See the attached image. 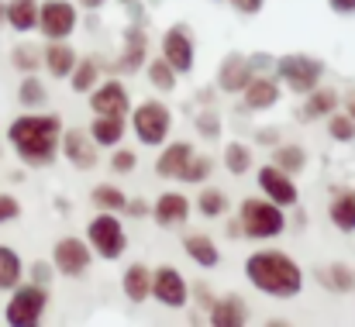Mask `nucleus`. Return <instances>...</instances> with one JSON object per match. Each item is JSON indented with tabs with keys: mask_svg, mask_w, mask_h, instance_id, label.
Listing matches in <instances>:
<instances>
[{
	"mask_svg": "<svg viewBox=\"0 0 355 327\" xmlns=\"http://www.w3.org/2000/svg\"><path fill=\"white\" fill-rule=\"evenodd\" d=\"M97 76H101L97 59H83V62H76V66H73L69 83H73V90H76V94H90V90L97 87Z\"/></svg>",
	"mask_w": 355,
	"mask_h": 327,
	"instance_id": "7c9ffc66",
	"label": "nucleus"
},
{
	"mask_svg": "<svg viewBox=\"0 0 355 327\" xmlns=\"http://www.w3.org/2000/svg\"><path fill=\"white\" fill-rule=\"evenodd\" d=\"M21 255L7 245H0V290H14L21 283Z\"/></svg>",
	"mask_w": 355,
	"mask_h": 327,
	"instance_id": "c85d7f7f",
	"label": "nucleus"
},
{
	"mask_svg": "<svg viewBox=\"0 0 355 327\" xmlns=\"http://www.w3.org/2000/svg\"><path fill=\"white\" fill-rule=\"evenodd\" d=\"M318 279H321V286H328L331 293H352L355 290V272L349 265H342V262H335V265H328V269H318Z\"/></svg>",
	"mask_w": 355,
	"mask_h": 327,
	"instance_id": "bb28decb",
	"label": "nucleus"
},
{
	"mask_svg": "<svg viewBox=\"0 0 355 327\" xmlns=\"http://www.w3.org/2000/svg\"><path fill=\"white\" fill-rule=\"evenodd\" d=\"M197 127H200V134L204 138H218L221 134V121H218V114H200V121H197Z\"/></svg>",
	"mask_w": 355,
	"mask_h": 327,
	"instance_id": "79ce46f5",
	"label": "nucleus"
},
{
	"mask_svg": "<svg viewBox=\"0 0 355 327\" xmlns=\"http://www.w3.org/2000/svg\"><path fill=\"white\" fill-rule=\"evenodd\" d=\"M276 69H279V80L293 94H311L321 83V76H324V62H318L311 55H283Z\"/></svg>",
	"mask_w": 355,
	"mask_h": 327,
	"instance_id": "0eeeda50",
	"label": "nucleus"
},
{
	"mask_svg": "<svg viewBox=\"0 0 355 327\" xmlns=\"http://www.w3.org/2000/svg\"><path fill=\"white\" fill-rule=\"evenodd\" d=\"M162 59H166L176 73H190V69H193L197 52H193V35H190L187 24H173V28L166 31V38H162Z\"/></svg>",
	"mask_w": 355,
	"mask_h": 327,
	"instance_id": "9d476101",
	"label": "nucleus"
},
{
	"mask_svg": "<svg viewBox=\"0 0 355 327\" xmlns=\"http://www.w3.org/2000/svg\"><path fill=\"white\" fill-rule=\"evenodd\" d=\"M328 214H331V224H335L338 231H355V190L335 193Z\"/></svg>",
	"mask_w": 355,
	"mask_h": 327,
	"instance_id": "a878e982",
	"label": "nucleus"
},
{
	"mask_svg": "<svg viewBox=\"0 0 355 327\" xmlns=\"http://www.w3.org/2000/svg\"><path fill=\"white\" fill-rule=\"evenodd\" d=\"M87 134L94 138L97 148H114L124 138V114H97V121L90 124Z\"/></svg>",
	"mask_w": 355,
	"mask_h": 327,
	"instance_id": "6ab92c4d",
	"label": "nucleus"
},
{
	"mask_svg": "<svg viewBox=\"0 0 355 327\" xmlns=\"http://www.w3.org/2000/svg\"><path fill=\"white\" fill-rule=\"evenodd\" d=\"M121 3H135V0H121Z\"/></svg>",
	"mask_w": 355,
	"mask_h": 327,
	"instance_id": "3c124183",
	"label": "nucleus"
},
{
	"mask_svg": "<svg viewBox=\"0 0 355 327\" xmlns=\"http://www.w3.org/2000/svg\"><path fill=\"white\" fill-rule=\"evenodd\" d=\"M31 279H35L38 286H49V279H52V269H49L45 262H35V265H31Z\"/></svg>",
	"mask_w": 355,
	"mask_h": 327,
	"instance_id": "37998d69",
	"label": "nucleus"
},
{
	"mask_svg": "<svg viewBox=\"0 0 355 327\" xmlns=\"http://www.w3.org/2000/svg\"><path fill=\"white\" fill-rule=\"evenodd\" d=\"M207 314H211V324L214 327H241L245 321H248V314H245V300H241V297L214 300Z\"/></svg>",
	"mask_w": 355,
	"mask_h": 327,
	"instance_id": "4be33fe9",
	"label": "nucleus"
},
{
	"mask_svg": "<svg viewBox=\"0 0 355 327\" xmlns=\"http://www.w3.org/2000/svg\"><path fill=\"white\" fill-rule=\"evenodd\" d=\"M59 134H62V117L59 114H24L10 121L7 141L14 145L17 159L24 166H52L59 155Z\"/></svg>",
	"mask_w": 355,
	"mask_h": 327,
	"instance_id": "f257e3e1",
	"label": "nucleus"
},
{
	"mask_svg": "<svg viewBox=\"0 0 355 327\" xmlns=\"http://www.w3.org/2000/svg\"><path fill=\"white\" fill-rule=\"evenodd\" d=\"M121 286H124V297H128L131 303H141V300L152 297V272H148L145 265H131V269L124 272Z\"/></svg>",
	"mask_w": 355,
	"mask_h": 327,
	"instance_id": "b1692460",
	"label": "nucleus"
},
{
	"mask_svg": "<svg viewBox=\"0 0 355 327\" xmlns=\"http://www.w3.org/2000/svg\"><path fill=\"white\" fill-rule=\"evenodd\" d=\"M183 248H187V255L200 265V269H214L218 262H221V255H218V245L207 238V234H190L187 241H183Z\"/></svg>",
	"mask_w": 355,
	"mask_h": 327,
	"instance_id": "393cba45",
	"label": "nucleus"
},
{
	"mask_svg": "<svg viewBox=\"0 0 355 327\" xmlns=\"http://www.w3.org/2000/svg\"><path fill=\"white\" fill-rule=\"evenodd\" d=\"M349 117H352V121H355V94H352V97H349Z\"/></svg>",
	"mask_w": 355,
	"mask_h": 327,
	"instance_id": "09e8293b",
	"label": "nucleus"
},
{
	"mask_svg": "<svg viewBox=\"0 0 355 327\" xmlns=\"http://www.w3.org/2000/svg\"><path fill=\"white\" fill-rule=\"evenodd\" d=\"M10 62H14V69H21V73H35V69L42 66V55H38L31 45H14V48H10Z\"/></svg>",
	"mask_w": 355,
	"mask_h": 327,
	"instance_id": "c9c22d12",
	"label": "nucleus"
},
{
	"mask_svg": "<svg viewBox=\"0 0 355 327\" xmlns=\"http://www.w3.org/2000/svg\"><path fill=\"white\" fill-rule=\"evenodd\" d=\"M90 204H94L97 211H111V214H118V211H124L128 197L121 193L118 186H111V183H101V186H94V193H90Z\"/></svg>",
	"mask_w": 355,
	"mask_h": 327,
	"instance_id": "2f4dec72",
	"label": "nucleus"
},
{
	"mask_svg": "<svg viewBox=\"0 0 355 327\" xmlns=\"http://www.w3.org/2000/svg\"><path fill=\"white\" fill-rule=\"evenodd\" d=\"M248 80H252V66H248V59L228 55L225 66H221V73H218V87H221L225 94H241Z\"/></svg>",
	"mask_w": 355,
	"mask_h": 327,
	"instance_id": "412c9836",
	"label": "nucleus"
},
{
	"mask_svg": "<svg viewBox=\"0 0 355 327\" xmlns=\"http://www.w3.org/2000/svg\"><path fill=\"white\" fill-rule=\"evenodd\" d=\"M111 169L121 173V176H124V173H135V169H138V155H135L131 148H118V152L111 155Z\"/></svg>",
	"mask_w": 355,
	"mask_h": 327,
	"instance_id": "ea45409f",
	"label": "nucleus"
},
{
	"mask_svg": "<svg viewBox=\"0 0 355 327\" xmlns=\"http://www.w3.org/2000/svg\"><path fill=\"white\" fill-rule=\"evenodd\" d=\"M245 276L259 293L290 300L304 290V272L286 251H255L245 262Z\"/></svg>",
	"mask_w": 355,
	"mask_h": 327,
	"instance_id": "f03ea898",
	"label": "nucleus"
},
{
	"mask_svg": "<svg viewBox=\"0 0 355 327\" xmlns=\"http://www.w3.org/2000/svg\"><path fill=\"white\" fill-rule=\"evenodd\" d=\"M152 218L159 220L162 227H176V224H187L190 218V200L183 193H162L152 207Z\"/></svg>",
	"mask_w": 355,
	"mask_h": 327,
	"instance_id": "2eb2a0df",
	"label": "nucleus"
},
{
	"mask_svg": "<svg viewBox=\"0 0 355 327\" xmlns=\"http://www.w3.org/2000/svg\"><path fill=\"white\" fill-rule=\"evenodd\" d=\"M152 297L159 300V303H166V307H187V297H190V290H187V279L176 272V269H169V265H162V269H155L152 272Z\"/></svg>",
	"mask_w": 355,
	"mask_h": 327,
	"instance_id": "9b49d317",
	"label": "nucleus"
},
{
	"mask_svg": "<svg viewBox=\"0 0 355 327\" xmlns=\"http://www.w3.org/2000/svg\"><path fill=\"white\" fill-rule=\"evenodd\" d=\"M335 14H355V0H328Z\"/></svg>",
	"mask_w": 355,
	"mask_h": 327,
	"instance_id": "a18cd8bd",
	"label": "nucleus"
},
{
	"mask_svg": "<svg viewBox=\"0 0 355 327\" xmlns=\"http://www.w3.org/2000/svg\"><path fill=\"white\" fill-rule=\"evenodd\" d=\"M225 169H228L232 176H245V173L252 169V148H245L241 141H232V145L225 148Z\"/></svg>",
	"mask_w": 355,
	"mask_h": 327,
	"instance_id": "473e14b6",
	"label": "nucleus"
},
{
	"mask_svg": "<svg viewBox=\"0 0 355 327\" xmlns=\"http://www.w3.org/2000/svg\"><path fill=\"white\" fill-rule=\"evenodd\" d=\"M335 107H338V94H335V90H321V87H314V90L307 94L304 117H328V114H335Z\"/></svg>",
	"mask_w": 355,
	"mask_h": 327,
	"instance_id": "c756f323",
	"label": "nucleus"
},
{
	"mask_svg": "<svg viewBox=\"0 0 355 327\" xmlns=\"http://www.w3.org/2000/svg\"><path fill=\"white\" fill-rule=\"evenodd\" d=\"M17 35L31 31L38 24V0H7V21Z\"/></svg>",
	"mask_w": 355,
	"mask_h": 327,
	"instance_id": "5701e85b",
	"label": "nucleus"
},
{
	"mask_svg": "<svg viewBox=\"0 0 355 327\" xmlns=\"http://www.w3.org/2000/svg\"><path fill=\"white\" fill-rule=\"evenodd\" d=\"M328 131L335 141H355V121L349 114H328Z\"/></svg>",
	"mask_w": 355,
	"mask_h": 327,
	"instance_id": "58836bf2",
	"label": "nucleus"
},
{
	"mask_svg": "<svg viewBox=\"0 0 355 327\" xmlns=\"http://www.w3.org/2000/svg\"><path fill=\"white\" fill-rule=\"evenodd\" d=\"M197 211H200L204 218H221V214L228 211V197H225L221 190H204L200 200H197Z\"/></svg>",
	"mask_w": 355,
	"mask_h": 327,
	"instance_id": "f704fd0d",
	"label": "nucleus"
},
{
	"mask_svg": "<svg viewBox=\"0 0 355 327\" xmlns=\"http://www.w3.org/2000/svg\"><path fill=\"white\" fill-rule=\"evenodd\" d=\"M42 66L49 69V76H55V80H69V73H73V66H76V52L59 38V42H49V48L42 52Z\"/></svg>",
	"mask_w": 355,
	"mask_h": 327,
	"instance_id": "f3484780",
	"label": "nucleus"
},
{
	"mask_svg": "<svg viewBox=\"0 0 355 327\" xmlns=\"http://www.w3.org/2000/svg\"><path fill=\"white\" fill-rule=\"evenodd\" d=\"M90 107L94 114H128V90L118 80H107L104 87L90 90Z\"/></svg>",
	"mask_w": 355,
	"mask_h": 327,
	"instance_id": "4468645a",
	"label": "nucleus"
},
{
	"mask_svg": "<svg viewBox=\"0 0 355 327\" xmlns=\"http://www.w3.org/2000/svg\"><path fill=\"white\" fill-rule=\"evenodd\" d=\"M241 97H245V107L248 110H269L279 100V87H276V80H269V76H252V80L245 83Z\"/></svg>",
	"mask_w": 355,
	"mask_h": 327,
	"instance_id": "dca6fc26",
	"label": "nucleus"
},
{
	"mask_svg": "<svg viewBox=\"0 0 355 327\" xmlns=\"http://www.w3.org/2000/svg\"><path fill=\"white\" fill-rule=\"evenodd\" d=\"M272 166H279L286 176H297V173L307 166V152H304L300 145H279V148L272 152Z\"/></svg>",
	"mask_w": 355,
	"mask_h": 327,
	"instance_id": "cd10ccee",
	"label": "nucleus"
},
{
	"mask_svg": "<svg viewBox=\"0 0 355 327\" xmlns=\"http://www.w3.org/2000/svg\"><path fill=\"white\" fill-rule=\"evenodd\" d=\"M59 152H62L76 169H94V162H97V145H94V138H90L87 131H80V127L59 134Z\"/></svg>",
	"mask_w": 355,
	"mask_h": 327,
	"instance_id": "ddd939ff",
	"label": "nucleus"
},
{
	"mask_svg": "<svg viewBox=\"0 0 355 327\" xmlns=\"http://www.w3.org/2000/svg\"><path fill=\"white\" fill-rule=\"evenodd\" d=\"M145 52H148V38L135 28V31H128V42H124V52H121L118 59H114V73H138L141 66H145Z\"/></svg>",
	"mask_w": 355,
	"mask_h": 327,
	"instance_id": "a211bd4d",
	"label": "nucleus"
},
{
	"mask_svg": "<svg viewBox=\"0 0 355 327\" xmlns=\"http://www.w3.org/2000/svg\"><path fill=\"white\" fill-rule=\"evenodd\" d=\"M131 127H135L141 145H162L169 138V127H173V110L159 100H145L131 114Z\"/></svg>",
	"mask_w": 355,
	"mask_h": 327,
	"instance_id": "423d86ee",
	"label": "nucleus"
},
{
	"mask_svg": "<svg viewBox=\"0 0 355 327\" xmlns=\"http://www.w3.org/2000/svg\"><path fill=\"white\" fill-rule=\"evenodd\" d=\"M90 262H94V251H90V245L80 241V238H62V241L52 248V265H55V272H62V276H69V279L83 276V272L90 269Z\"/></svg>",
	"mask_w": 355,
	"mask_h": 327,
	"instance_id": "1a4fd4ad",
	"label": "nucleus"
},
{
	"mask_svg": "<svg viewBox=\"0 0 355 327\" xmlns=\"http://www.w3.org/2000/svg\"><path fill=\"white\" fill-rule=\"evenodd\" d=\"M211 169H214V166H211L207 155H190V162H187V169H183L180 179H183V183H204V179L211 176Z\"/></svg>",
	"mask_w": 355,
	"mask_h": 327,
	"instance_id": "4c0bfd02",
	"label": "nucleus"
},
{
	"mask_svg": "<svg viewBox=\"0 0 355 327\" xmlns=\"http://www.w3.org/2000/svg\"><path fill=\"white\" fill-rule=\"evenodd\" d=\"M45 307H49V286H38V283L21 286V283H17L14 293H10V300H7L3 321L10 327H35L42 321Z\"/></svg>",
	"mask_w": 355,
	"mask_h": 327,
	"instance_id": "20e7f679",
	"label": "nucleus"
},
{
	"mask_svg": "<svg viewBox=\"0 0 355 327\" xmlns=\"http://www.w3.org/2000/svg\"><path fill=\"white\" fill-rule=\"evenodd\" d=\"M83 7H90V10H97V7H104V0H80Z\"/></svg>",
	"mask_w": 355,
	"mask_h": 327,
	"instance_id": "de8ad7c7",
	"label": "nucleus"
},
{
	"mask_svg": "<svg viewBox=\"0 0 355 327\" xmlns=\"http://www.w3.org/2000/svg\"><path fill=\"white\" fill-rule=\"evenodd\" d=\"M148 83H152L155 90L169 94V90H176V69H173L166 59H155V62H148Z\"/></svg>",
	"mask_w": 355,
	"mask_h": 327,
	"instance_id": "72a5a7b5",
	"label": "nucleus"
},
{
	"mask_svg": "<svg viewBox=\"0 0 355 327\" xmlns=\"http://www.w3.org/2000/svg\"><path fill=\"white\" fill-rule=\"evenodd\" d=\"M238 227L245 238H255V241H269V238H279L286 218H283V207H276L272 200H241V211H238Z\"/></svg>",
	"mask_w": 355,
	"mask_h": 327,
	"instance_id": "7ed1b4c3",
	"label": "nucleus"
},
{
	"mask_svg": "<svg viewBox=\"0 0 355 327\" xmlns=\"http://www.w3.org/2000/svg\"><path fill=\"white\" fill-rule=\"evenodd\" d=\"M262 3H266V0H232V7L241 10V14H259V10H262Z\"/></svg>",
	"mask_w": 355,
	"mask_h": 327,
	"instance_id": "c03bdc74",
	"label": "nucleus"
},
{
	"mask_svg": "<svg viewBox=\"0 0 355 327\" xmlns=\"http://www.w3.org/2000/svg\"><path fill=\"white\" fill-rule=\"evenodd\" d=\"M35 28L52 42L69 38L73 28H76V7L69 0H45V3H38V24Z\"/></svg>",
	"mask_w": 355,
	"mask_h": 327,
	"instance_id": "6e6552de",
	"label": "nucleus"
},
{
	"mask_svg": "<svg viewBox=\"0 0 355 327\" xmlns=\"http://www.w3.org/2000/svg\"><path fill=\"white\" fill-rule=\"evenodd\" d=\"M190 155H193V148H190L187 141H173V145L155 159V173H159L162 179H180L183 169H187V162H190Z\"/></svg>",
	"mask_w": 355,
	"mask_h": 327,
	"instance_id": "aec40b11",
	"label": "nucleus"
},
{
	"mask_svg": "<svg viewBox=\"0 0 355 327\" xmlns=\"http://www.w3.org/2000/svg\"><path fill=\"white\" fill-rule=\"evenodd\" d=\"M7 21V3H0V24Z\"/></svg>",
	"mask_w": 355,
	"mask_h": 327,
	"instance_id": "8fccbe9b",
	"label": "nucleus"
},
{
	"mask_svg": "<svg viewBox=\"0 0 355 327\" xmlns=\"http://www.w3.org/2000/svg\"><path fill=\"white\" fill-rule=\"evenodd\" d=\"M17 100H21L24 107H38V104H45V87H42V80L28 76V80L17 87Z\"/></svg>",
	"mask_w": 355,
	"mask_h": 327,
	"instance_id": "e433bc0d",
	"label": "nucleus"
},
{
	"mask_svg": "<svg viewBox=\"0 0 355 327\" xmlns=\"http://www.w3.org/2000/svg\"><path fill=\"white\" fill-rule=\"evenodd\" d=\"M124 211H131L135 218H145V214H148V207H145V200H128V204H124Z\"/></svg>",
	"mask_w": 355,
	"mask_h": 327,
	"instance_id": "49530a36",
	"label": "nucleus"
},
{
	"mask_svg": "<svg viewBox=\"0 0 355 327\" xmlns=\"http://www.w3.org/2000/svg\"><path fill=\"white\" fill-rule=\"evenodd\" d=\"M87 245H90V251H94V255H101V258L114 262V258L124 255V248H128L124 224H121L111 211H101L97 218L87 224Z\"/></svg>",
	"mask_w": 355,
	"mask_h": 327,
	"instance_id": "39448f33",
	"label": "nucleus"
},
{
	"mask_svg": "<svg viewBox=\"0 0 355 327\" xmlns=\"http://www.w3.org/2000/svg\"><path fill=\"white\" fill-rule=\"evenodd\" d=\"M259 190H262L276 207H293V204H297V183H293L279 166H262V169H259Z\"/></svg>",
	"mask_w": 355,
	"mask_h": 327,
	"instance_id": "f8f14e48",
	"label": "nucleus"
},
{
	"mask_svg": "<svg viewBox=\"0 0 355 327\" xmlns=\"http://www.w3.org/2000/svg\"><path fill=\"white\" fill-rule=\"evenodd\" d=\"M17 218H21V204L10 193H0V224H10Z\"/></svg>",
	"mask_w": 355,
	"mask_h": 327,
	"instance_id": "a19ab883",
	"label": "nucleus"
}]
</instances>
